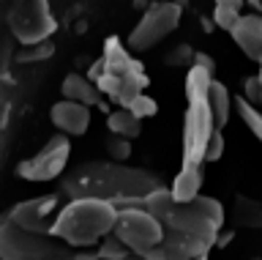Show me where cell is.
<instances>
[{"label":"cell","instance_id":"1","mask_svg":"<svg viewBox=\"0 0 262 260\" xmlns=\"http://www.w3.org/2000/svg\"><path fill=\"white\" fill-rule=\"evenodd\" d=\"M150 216L161 225V241L145 260H200L208 257V252L216 247L221 225L227 219V211L219 200L196 194L194 200L180 203L169 194L167 186L156 189L153 194L137 200Z\"/></svg>","mask_w":262,"mask_h":260},{"label":"cell","instance_id":"2","mask_svg":"<svg viewBox=\"0 0 262 260\" xmlns=\"http://www.w3.org/2000/svg\"><path fill=\"white\" fill-rule=\"evenodd\" d=\"M63 200L55 192L8 208L0 216V260H101L98 247L74 249L55 235L52 222Z\"/></svg>","mask_w":262,"mask_h":260},{"label":"cell","instance_id":"3","mask_svg":"<svg viewBox=\"0 0 262 260\" xmlns=\"http://www.w3.org/2000/svg\"><path fill=\"white\" fill-rule=\"evenodd\" d=\"M164 178L153 170L145 167H131L123 162H82L66 175H60V194L66 200L74 197H96L106 200L112 206H123V203H137L161 189Z\"/></svg>","mask_w":262,"mask_h":260},{"label":"cell","instance_id":"4","mask_svg":"<svg viewBox=\"0 0 262 260\" xmlns=\"http://www.w3.org/2000/svg\"><path fill=\"white\" fill-rule=\"evenodd\" d=\"M213 74L200 66H191L186 74V118H183V162L180 170H205V156L213 134L221 132L213 124L208 107V88Z\"/></svg>","mask_w":262,"mask_h":260},{"label":"cell","instance_id":"5","mask_svg":"<svg viewBox=\"0 0 262 260\" xmlns=\"http://www.w3.org/2000/svg\"><path fill=\"white\" fill-rule=\"evenodd\" d=\"M118 206L96 197H74L63 200L57 211L52 230L57 238H63L74 249H90L98 247L115 227Z\"/></svg>","mask_w":262,"mask_h":260},{"label":"cell","instance_id":"6","mask_svg":"<svg viewBox=\"0 0 262 260\" xmlns=\"http://www.w3.org/2000/svg\"><path fill=\"white\" fill-rule=\"evenodd\" d=\"M88 77L96 83L101 96L112 99L118 107H126L134 96L145 93L147 88V74L142 63L131 58V52L115 36L104 42V55L96 61V66L90 69Z\"/></svg>","mask_w":262,"mask_h":260},{"label":"cell","instance_id":"7","mask_svg":"<svg viewBox=\"0 0 262 260\" xmlns=\"http://www.w3.org/2000/svg\"><path fill=\"white\" fill-rule=\"evenodd\" d=\"M110 235L118 238L131 255H147L153 247H159L161 225L139 203H123L118 206V216H115V227Z\"/></svg>","mask_w":262,"mask_h":260},{"label":"cell","instance_id":"8","mask_svg":"<svg viewBox=\"0 0 262 260\" xmlns=\"http://www.w3.org/2000/svg\"><path fill=\"white\" fill-rule=\"evenodd\" d=\"M8 28L22 47H30L52 38L57 19L49 9V0H16L8 11Z\"/></svg>","mask_w":262,"mask_h":260},{"label":"cell","instance_id":"9","mask_svg":"<svg viewBox=\"0 0 262 260\" xmlns=\"http://www.w3.org/2000/svg\"><path fill=\"white\" fill-rule=\"evenodd\" d=\"M180 14H183V6L180 3H159V0L150 3L145 9L142 19L137 22L128 36L131 52H147L159 42H164L172 30H178Z\"/></svg>","mask_w":262,"mask_h":260},{"label":"cell","instance_id":"10","mask_svg":"<svg viewBox=\"0 0 262 260\" xmlns=\"http://www.w3.org/2000/svg\"><path fill=\"white\" fill-rule=\"evenodd\" d=\"M69 151H71L69 137L57 132L49 137L41 151H36L30 159L19 162L16 175L25 178V181H55V178L63 175L66 165H69Z\"/></svg>","mask_w":262,"mask_h":260},{"label":"cell","instance_id":"11","mask_svg":"<svg viewBox=\"0 0 262 260\" xmlns=\"http://www.w3.org/2000/svg\"><path fill=\"white\" fill-rule=\"evenodd\" d=\"M49 118H52V124L60 134L79 137V134H85L88 126H90V107H85V104H79V102L60 99L57 104H52Z\"/></svg>","mask_w":262,"mask_h":260},{"label":"cell","instance_id":"12","mask_svg":"<svg viewBox=\"0 0 262 260\" xmlns=\"http://www.w3.org/2000/svg\"><path fill=\"white\" fill-rule=\"evenodd\" d=\"M229 36H232L237 50L249 61L254 63L262 61V17H257V14H241L232 30H229Z\"/></svg>","mask_w":262,"mask_h":260},{"label":"cell","instance_id":"13","mask_svg":"<svg viewBox=\"0 0 262 260\" xmlns=\"http://www.w3.org/2000/svg\"><path fill=\"white\" fill-rule=\"evenodd\" d=\"M60 91H63V99L79 102V104H85V107H98V104L104 102V96L96 88L93 79L88 74H77V71H74V74H66Z\"/></svg>","mask_w":262,"mask_h":260},{"label":"cell","instance_id":"14","mask_svg":"<svg viewBox=\"0 0 262 260\" xmlns=\"http://www.w3.org/2000/svg\"><path fill=\"white\" fill-rule=\"evenodd\" d=\"M229 219H232L237 227L259 230L262 227V200L246 197V194H235L232 208H229Z\"/></svg>","mask_w":262,"mask_h":260},{"label":"cell","instance_id":"15","mask_svg":"<svg viewBox=\"0 0 262 260\" xmlns=\"http://www.w3.org/2000/svg\"><path fill=\"white\" fill-rule=\"evenodd\" d=\"M208 107L213 112V124L216 129H224L227 121H229V112H232V96H229L227 85L221 83L219 77L210 79V88H208Z\"/></svg>","mask_w":262,"mask_h":260},{"label":"cell","instance_id":"16","mask_svg":"<svg viewBox=\"0 0 262 260\" xmlns=\"http://www.w3.org/2000/svg\"><path fill=\"white\" fill-rule=\"evenodd\" d=\"M106 129H110V134H115V137L134 140V137H139V132H142V121L137 115H131L126 107H120V110H115L106 115Z\"/></svg>","mask_w":262,"mask_h":260},{"label":"cell","instance_id":"17","mask_svg":"<svg viewBox=\"0 0 262 260\" xmlns=\"http://www.w3.org/2000/svg\"><path fill=\"white\" fill-rule=\"evenodd\" d=\"M241 9H243V0H216V11H213V22L216 28L221 30H232V25L241 17Z\"/></svg>","mask_w":262,"mask_h":260},{"label":"cell","instance_id":"18","mask_svg":"<svg viewBox=\"0 0 262 260\" xmlns=\"http://www.w3.org/2000/svg\"><path fill=\"white\" fill-rule=\"evenodd\" d=\"M235 107H237V115H241V121L246 124V129H249V132L262 143V112L257 107H251L243 96H237V99H235Z\"/></svg>","mask_w":262,"mask_h":260},{"label":"cell","instance_id":"19","mask_svg":"<svg viewBox=\"0 0 262 260\" xmlns=\"http://www.w3.org/2000/svg\"><path fill=\"white\" fill-rule=\"evenodd\" d=\"M55 55V44L49 42H38V44H30V47H19V52H16V63H41L47 58H52Z\"/></svg>","mask_w":262,"mask_h":260},{"label":"cell","instance_id":"20","mask_svg":"<svg viewBox=\"0 0 262 260\" xmlns=\"http://www.w3.org/2000/svg\"><path fill=\"white\" fill-rule=\"evenodd\" d=\"M126 110L142 121V118H153L156 110H159V104H156V99H150L147 93H139V96H134V99L126 104Z\"/></svg>","mask_w":262,"mask_h":260},{"label":"cell","instance_id":"21","mask_svg":"<svg viewBox=\"0 0 262 260\" xmlns=\"http://www.w3.org/2000/svg\"><path fill=\"white\" fill-rule=\"evenodd\" d=\"M106 148H110V156L112 162H123L131 153V140H123V137H115L110 134V140H106Z\"/></svg>","mask_w":262,"mask_h":260},{"label":"cell","instance_id":"22","mask_svg":"<svg viewBox=\"0 0 262 260\" xmlns=\"http://www.w3.org/2000/svg\"><path fill=\"white\" fill-rule=\"evenodd\" d=\"M191 58H194L191 47H188V44H178L175 50L167 52V58H164V61H167L169 66H186V63H191Z\"/></svg>","mask_w":262,"mask_h":260},{"label":"cell","instance_id":"23","mask_svg":"<svg viewBox=\"0 0 262 260\" xmlns=\"http://www.w3.org/2000/svg\"><path fill=\"white\" fill-rule=\"evenodd\" d=\"M221 153H224V134L216 132L210 145H208V156H205V162H216V159H221Z\"/></svg>","mask_w":262,"mask_h":260},{"label":"cell","instance_id":"24","mask_svg":"<svg viewBox=\"0 0 262 260\" xmlns=\"http://www.w3.org/2000/svg\"><path fill=\"white\" fill-rule=\"evenodd\" d=\"M191 66H200V69H205V71H208V74H213V77H216V61H213L208 52H194V58H191Z\"/></svg>","mask_w":262,"mask_h":260},{"label":"cell","instance_id":"25","mask_svg":"<svg viewBox=\"0 0 262 260\" xmlns=\"http://www.w3.org/2000/svg\"><path fill=\"white\" fill-rule=\"evenodd\" d=\"M120 260H145V257H139V255H131V252H126ZM200 260H208V257H200Z\"/></svg>","mask_w":262,"mask_h":260},{"label":"cell","instance_id":"26","mask_svg":"<svg viewBox=\"0 0 262 260\" xmlns=\"http://www.w3.org/2000/svg\"><path fill=\"white\" fill-rule=\"evenodd\" d=\"M159 3H180V6H183L186 0H159Z\"/></svg>","mask_w":262,"mask_h":260},{"label":"cell","instance_id":"27","mask_svg":"<svg viewBox=\"0 0 262 260\" xmlns=\"http://www.w3.org/2000/svg\"><path fill=\"white\" fill-rule=\"evenodd\" d=\"M257 77L262 79V61H259V71H257Z\"/></svg>","mask_w":262,"mask_h":260},{"label":"cell","instance_id":"28","mask_svg":"<svg viewBox=\"0 0 262 260\" xmlns=\"http://www.w3.org/2000/svg\"><path fill=\"white\" fill-rule=\"evenodd\" d=\"M251 260H259V257H251Z\"/></svg>","mask_w":262,"mask_h":260}]
</instances>
